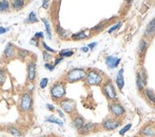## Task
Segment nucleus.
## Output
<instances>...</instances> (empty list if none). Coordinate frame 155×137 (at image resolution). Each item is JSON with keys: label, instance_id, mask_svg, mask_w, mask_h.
<instances>
[{"label": "nucleus", "instance_id": "a211bd4d", "mask_svg": "<svg viewBox=\"0 0 155 137\" xmlns=\"http://www.w3.org/2000/svg\"><path fill=\"white\" fill-rule=\"evenodd\" d=\"M46 122L47 123H52V124L58 125L59 127H63L64 126V122L59 120L58 118H56L54 115H50L49 117L46 118Z\"/></svg>", "mask_w": 155, "mask_h": 137}, {"label": "nucleus", "instance_id": "4be33fe9", "mask_svg": "<svg viewBox=\"0 0 155 137\" xmlns=\"http://www.w3.org/2000/svg\"><path fill=\"white\" fill-rule=\"evenodd\" d=\"M145 94L147 99H149L151 103H153V104H155V93L153 92V91L150 90V89H146Z\"/></svg>", "mask_w": 155, "mask_h": 137}, {"label": "nucleus", "instance_id": "f704fd0d", "mask_svg": "<svg viewBox=\"0 0 155 137\" xmlns=\"http://www.w3.org/2000/svg\"><path fill=\"white\" fill-rule=\"evenodd\" d=\"M121 24H122V23H121V22H118V23H116L115 25H113V26L111 27V28L109 30V32H109V33H112L113 32H115V31L119 28V27L121 26Z\"/></svg>", "mask_w": 155, "mask_h": 137}, {"label": "nucleus", "instance_id": "37998d69", "mask_svg": "<svg viewBox=\"0 0 155 137\" xmlns=\"http://www.w3.org/2000/svg\"><path fill=\"white\" fill-rule=\"evenodd\" d=\"M9 31L8 28H4V27H0V34H4Z\"/></svg>", "mask_w": 155, "mask_h": 137}, {"label": "nucleus", "instance_id": "dca6fc26", "mask_svg": "<svg viewBox=\"0 0 155 137\" xmlns=\"http://www.w3.org/2000/svg\"><path fill=\"white\" fill-rule=\"evenodd\" d=\"M154 32H155V17L150 22V24L147 25L146 32H145V35L146 36H151Z\"/></svg>", "mask_w": 155, "mask_h": 137}, {"label": "nucleus", "instance_id": "1a4fd4ad", "mask_svg": "<svg viewBox=\"0 0 155 137\" xmlns=\"http://www.w3.org/2000/svg\"><path fill=\"white\" fill-rule=\"evenodd\" d=\"M27 75L30 82H33L36 78V64L33 61H30L27 65Z\"/></svg>", "mask_w": 155, "mask_h": 137}, {"label": "nucleus", "instance_id": "39448f33", "mask_svg": "<svg viewBox=\"0 0 155 137\" xmlns=\"http://www.w3.org/2000/svg\"><path fill=\"white\" fill-rule=\"evenodd\" d=\"M59 106L60 109L65 112V113H69L71 114L75 112L76 109V103L73 101L72 99H68V98H64L59 101Z\"/></svg>", "mask_w": 155, "mask_h": 137}, {"label": "nucleus", "instance_id": "4468645a", "mask_svg": "<svg viewBox=\"0 0 155 137\" xmlns=\"http://www.w3.org/2000/svg\"><path fill=\"white\" fill-rule=\"evenodd\" d=\"M116 85L120 91L123 90V88L125 86V81H124V68L121 70L117 72L116 75Z\"/></svg>", "mask_w": 155, "mask_h": 137}, {"label": "nucleus", "instance_id": "c03bdc74", "mask_svg": "<svg viewBox=\"0 0 155 137\" xmlns=\"http://www.w3.org/2000/svg\"><path fill=\"white\" fill-rule=\"evenodd\" d=\"M42 6H43L44 9H48V6H49V1H48V0H44Z\"/></svg>", "mask_w": 155, "mask_h": 137}, {"label": "nucleus", "instance_id": "58836bf2", "mask_svg": "<svg viewBox=\"0 0 155 137\" xmlns=\"http://www.w3.org/2000/svg\"><path fill=\"white\" fill-rule=\"evenodd\" d=\"M56 112H57V113H58V116H59L60 118L65 119V117H66V116H65V113H64V112L61 111V109H56Z\"/></svg>", "mask_w": 155, "mask_h": 137}, {"label": "nucleus", "instance_id": "de8ad7c7", "mask_svg": "<svg viewBox=\"0 0 155 137\" xmlns=\"http://www.w3.org/2000/svg\"><path fill=\"white\" fill-rule=\"evenodd\" d=\"M134 137H141V136H134Z\"/></svg>", "mask_w": 155, "mask_h": 137}, {"label": "nucleus", "instance_id": "412c9836", "mask_svg": "<svg viewBox=\"0 0 155 137\" xmlns=\"http://www.w3.org/2000/svg\"><path fill=\"white\" fill-rule=\"evenodd\" d=\"M42 21L45 25V28H46V33H47V36H48V38L51 40V25L48 21V19L46 18H42Z\"/></svg>", "mask_w": 155, "mask_h": 137}, {"label": "nucleus", "instance_id": "8fccbe9b", "mask_svg": "<svg viewBox=\"0 0 155 137\" xmlns=\"http://www.w3.org/2000/svg\"><path fill=\"white\" fill-rule=\"evenodd\" d=\"M41 137H42V136H41Z\"/></svg>", "mask_w": 155, "mask_h": 137}, {"label": "nucleus", "instance_id": "473e14b6", "mask_svg": "<svg viewBox=\"0 0 155 137\" xmlns=\"http://www.w3.org/2000/svg\"><path fill=\"white\" fill-rule=\"evenodd\" d=\"M48 84H49V79L47 77H44L41 79V81H40V88L45 89L47 86H48Z\"/></svg>", "mask_w": 155, "mask_h": 137}, {"label": "nucleus", "instance_id": "cd10ccee", "mask_svg": "<svg viewBox=\"0 0 155 137\" xmlns=\"http://www.w3.org/2000/svg\"><path fill=\"white\" fill-rule=\"evenodd\" d=\"M6 71L5 68H0V86H2L5 83V80H6Z\"/></svg>", "mask_w": 155, "mask_h": 137}, {"label": "nucleus", "instance_id": "7ed1b4c3", "mask_svg": "<svg viewBox=\"0 0 155 137\" xmlns=\"http://www.w3.org/2000/svg\"><path fill=\"white\" fill-rule=\"evenodd\" d=\"M33 105V100L31 97V94L30 92H25L19 102V109L22 112H29L31 111Z\"/></svg>", "mask_w": 155, "mask_h": 137}, {"label": "nucleus", "instance_id": "f3484780", "mask_svg": "<svg viewBox=\"0 0 155 137\" xmlns=\"http://www.w3.org/2000/svg\"><path fill=\"white\" fill-rule=\"evenodd\" d=\"M7 132H9L11 135L15 136V137H21L22 136L21 131L15 126H9L8 128H7Z\"/></svg>", "mask_w": 155, "mask_h": 137}, {"label": "nucleus", "instance_id": "a19ab883", "mask_svg": "<svg viewBox=\"0 0 155 137\" xmlns=\"http://www.w3.org/2000/svg\"><path fill=\"white\" fill-rule=\"evenodd\" d=\"M46 107H47V109H48L49 111H51V112L55 111V108H54V106H53V105H51V104H47V105H46Z\"/></svg>", "mask_w": 155, "mask_h": 137}, {"label": "nucleus", "instance_id": "72a5a7b5", "mask_svg": "<svg viewBox=\"0 0 155 137\" xmlns=\"http://www.w3.org/2000/svg\"><path fill=\"white\" fill-rule=\"evenodd\" d=\"M42 46H43V48L45 49V51H46V52H51V53H54V52H55V51H54V50L51 49V47H49V46L47 45L45 42H42Z\"/></svg>", "mask_w": 155, "mask_h": 137}, {"label": "nucleus", "instance_id": "e433bc0d", "mask_svg": "<svg viewBox=\"0 0 155 137\" xmlns=\"http://www.w3.org/2000/svg\"><path fill=\"white\" fill-rule=\"evenodd\" d=\"M35 37L37 38L38 40H39V39H43V38H44V33H43V32H36V33L35 34Z\"/></svg>", "mask_w": 155, "mask_h": 137}, {"label": "nucleus", "instance_id": "f03ea898", "mask_svg": "<svg viewBox=\"0 0 155 137\" xmlns=\"http://www.w3.org/2000/svg\"><path fill=\"white\" fill-rule=\"evenodd\" d=\"M86 76H87V72L83 68H72V70L67 72L65 79L69 83H74V82L86 79Z\"/></svg>", "mask_w": 155, "mask_h": 137}, {"label": "nucleus", "instance_id": "f257e3e1", "mask_svg": "<svg viewBox=\"0 0 155 137\" xmlns=\"http://www.w3.org/2000/svg\"><path fill=\"white\" fill-rule=\"evenodd\" d=\"M66 93H67V90H66V86L64 82H61V81L55 82L51 88V95L55 101L63 99Z\"/></svg>", "mask_w": 155, "mask_h": 137}, {"label": "nucleus", "instance_id": "b1692460", "mask_svg": "<svg viewBox=\"0 0 155 137\" xmlns=\"http://www.w3.org/2000/svg\"><path fill=\"white\" fill-rule=\"evenodd\" d=\"M147 41L142 39L140 41V43H139V47H138V52L142 55V54L145 52L146 49H147Z\"/></svg>", "mask_w": 155, "mask_h": 137}, {"label": "nucleus", "instance_id": "2f4dec72", "mask_svg": "<svg viewBox=\"0 0 155 137\" xmlns=\"http://www.w3.org/2000/svg\"><path fill=\"white\" fill-rule=\"evenodd\" d=\"M51 57H52V55L51 54V52H46V51L43 52V59H44L45 62L48 63V61L51 60Z\"/></svg>", "mask_w": 155, "mask_h": 137}, {"label": "nucleus", "instance_id": "423d86ee", "mask_svg": "<svg viewBox=\"0 0 155 137\" xmlns=\"http://www.w3.org/2000/svg\"><path fill=\"white\" fill-rule=\"evenodd\" d=\"M102 91L105 94V96L109 99L110 101L114 102L116 99V92L115 89H114V86L112 85L111 81H107L104 83L103 87H102Z\"/></svg>", "mask_w": 155, "mask_h": 137}, {"label": "nucleus", "instance_id": "9b49d317", "mask_svg": "<svg viewBox=\"0 0 155 137\" xmlns=\"http://www.w3.org/2000/svg\"><path fill=\"white\" fill-rule=\"evenodd\" d=\"M140 133L145 137H153L155 135V129L151 125H147L140 129Z\"/></svg>", "mask_w": 155, "mask_h": 137}, {"label": "nucleus", "instance_id": "49530a36", "mask_svg": "<svg viewBox=\"0 0 155 137\" xmlns=\"http://www.w3.org/2000/svg\"><path fill=\"white\" fill-rule=\"evenodd\" d=\"M89 48H87V47H83V48H81V51H82L83 52H89Z\"/></svg>", "mask_w": 155, "mask_h": 137}, {"label": "nucleus", "instance_id": "393cba45", "mask_svg": "<svg viewBox=\"0 0 155 137\" xmlns=\"http://www.w3.org/2000/svg\"><path fill=\"white\" fill-rule=\"evenodd\" d=\"M26 22L28 23H35V22H38V18L36 16V13L35 12H31L30 15L28 16V18H27Z\"/></svg>", "mask_w": 155, "mask_h": 137}, {"label": "nucleus", "instance_id": "2eb2a0df", "mask_svg": "<svg viewBox=\"0 0 155 137\" xmlns=\"http://www.w3.org/2000/svg\"><path fill=\"white\" fill-rule=\"evenodd\" d=\"M72 125L77 131H79L85 125V120L81 115H75L72 119Z\"/></svg>", "mask_w": 155, "mask_h": 137}, {"label": "nucleus", "instance_id": "9d476101", "mask_svg": "<svg viewBox=\"0 0 155 137\" xmlns=\"http://www.w3.org/2000/svg\"><path fill=\"white\" fill-rule=\"evenodd\" d=\"M120 61H121L120 58L114 56V55H110V56L106 57L105 63L110 68H115L120 64Z\"/></svg>", "mask_w": 155, "mask_h": 137}, {"label": "nucleus", "instance_id": "c756f323", "mask_svg": "<svg viewBox=\"0 0 155 137\" xmlns=\"http://www.w3.org/2000/svg\"><path fill=\"white\" fill-rule=\"evenodd\" d=\"M131 127H132V124H131V123H130V124L126 125L124 128L121 129V131H119V134H120V135H125V134L131 129Z\"/></svg>", "mask_w": 155, "mask_h": 137}, {"label": "nucleus", "instance_id": "c9c22d12", "mask_svg": "<svg viewBox=\"0 0 155 137\" xmlns=\"http://www.w3.org/2000/svg\"><path fill=\"white\" fill-rule=\"evenodd\" d=\"M45 68H46L48 71H50V72H52L53 70H54L55 66H54V65H51V63H46V64H45Z\"/></svg>", "mask_w": 155, "mask_h": 137}, {"label": "nucleus", "instance_id": "0eeeda50", "mask_svg": "<svg viewBox=\"0 0 155 137\" xmlns=\"http://www.w3.org/2000/svg\"><path fill=\"white\" fill-rule=\"evenodd\" d=\"M110 112H111V114L113 115L114 118H120L126 113V109L125 108L120 104L119 102H111L110 106Z\"/></svg>", "mask_w": 155, "mask_h": 137}, {"label": "nucleus", "instance_id": "aec40b11", "mask_svg": "<svg viewBox=\"0 0 155 137\" xmlns=\"http://www.w3.org/2000/svg\"><path fill=\"white\" fill-rule=\"evenodd\" d=\"M87 37V33L85 31H82V32H79L77 33H73L71 35V38L73 40H83V39H86Z\"/></svg>", "mask_w": 155, "mask_h": 137}, {"label": "nucleus", "instance_id": "bb28decb", "mask_svg": "<svg viewBox=\"0 0 155 137\" xmlns=\"http://www.w3.org/2000/svg\"><path fill=\"white\" fill-rule=\"evenodd\" d=\"M60 57L65 58V57H71V55H73V51L71 50H62L59 52Z\"/></svg>", "mask_w": 155, "mask_h": 137}, {"label": "nucleus", "instance_id": "7c9ffc66", "mask_svg": "<svg viewBox=\"0 0 155 137\" xmlns=\"http://www.w3.org/2000/svg\"><path fill=\"white\" fill-rule=\"evenodd\" d=\"M18 57L21 59V60H24L27 56H28V54H29V52L28 51H26V50H19L18 52Z\"/></svg>", "mask_w": 155, "mask_h": 137}, {"label": "nucleus", "instance_id": "a878e982", "mask_svg": "<svg viewBox=\"0 0 155 137\" xmlns=\"http://www.w3.org/2000/svg\"><path fill=\"white\" fill-rule=\"evenodd\" d=\"M9 9H10L9 1H6V0H2V1H0V12L9 11Z\"/></svg>", "mask_w": 155, "mask_h": 137}, {"label": "nucleus", "instance_id": "20e7f679", "mask_svg": "<svg viewBox=\"0 0 155 137\" xmlns=\"http://www.w3.org/2000/svg\"><path fill=\"white\" fill-rule=\"evenodd\" d=\"M103 82V76L96 71H90L87 73L86 83L90 86H100Z\"/></svg>", "mask_w": 155, "mask_h": 137}, {"label": "nucleus", "instance_id": "f8f14e48", "mask_svg": "<svg viewBox=\"0 0 155 137\" xmlns=\"http://www.w3.org/2000/svg\"><path fill=\"white\" fill-rule=\"evenodd\" d=\"M94 127H95V124H93V123H91V122L85 123V125L82 127V129H79L78 132L80 135H87V134H89L92 132Z\"/></svg>", "mask_w": 155, "mask_h": 137}, {"label": "nucleus", "instance_id": "5701e85b", "mask_svg": "<svg viewBox=\"0 0 155 137\" xmlns=\"http://www.w3.org/2000/svg\"><path fill=\"white\" fill-rule=\"evenodd\" d=\"M25 5V2L23 0H15L12 3V7L15 10H21Z\"/></svg>", "mask_w": 155, "mask_h": 137}, {"label": "nucleus", "instance_id": "79ce46f5", "mask_svg": "<svg viewBox=\"0 0 155 137\" xmlns=\"http://www.w3.org/2000/svg\"><path fill=\"white\" fill-rule=\"evenodd\" d=\"M31 44H35L36 47H38V39L37 38H35V37H33V38H31Z\"/></svg>", "mask_w": 155, "mask_h": 137}, {"label": "nucleus", "instance_id": "c85d7f7f", "mask_svg": "<svg viewBox=\"0 0 155 137\" xmlns=\"http://www.w3.org/2000/svg\"><path fill=\"white\" fill-rule=\"evenodd\" d=\"M56 31H57V33H58L61 37H67V35H68V33H67V32H66L60 25L56 26Z\"/></svg>", "mask_w": 155, "mask_h": 137}, {"label": "nucleus", "instance_id": "ea45409f", "mask_svg": "<svg viewBox=\"0 0 155 137\" xmlns=\"http://www.w3.org/2000/svg\"><path fill=\"white\" fill-rule=\"evenodd\" d=\"M97 46V42H92V43H90L89 45H87V48H89L90 50H93L94 47Z\"/></svg>", "mask_w": 155, "mask_h": 137}, {"label": "nucleus", "instance_id": "4c0bfd02", "mask_svg": "<svg viewBox=\"0 0 155 137\" xmlns=\"http://www.w3.org/2000/svg\"><path fill=\"white\" fill-rule=\"evenodd\" d=\"M104 28V24H99V25H97V26H95V27H93V28L91 29V31H100V30H102Z\"/></svg>", "mask_w": 155, "mask_h": 137}, {"label": "nucleus", "instance_id": "ddd939ff", "mask_svg": "<svg viewBox=\"0 0 155 137\" xmlns=\"http://www.w3.org/2000/svg\"><path fill=\"white\" fill-rule=\"evenodd\" d=\"M3 55L7 59H11V58H12L13 56L15 55V47H13V45L12 43H9L8 45L6 46L5 50H4V52H3Z\"/></svg>", "mask_w": 155, "mask_h": 137}, {"label": "nucleus", "instance_id": "6ab92c4d", "mask_svg": "<svg viewBox=\"0 0 155 137\" xmlns=\"http://www.w3.org/2000/svg\"><path fill=\"white\" fill-rule=\"evenodd\" d=\"M136 85H137V89H138L140 92H142L144 90L145 83H144L143 78H142V76H141V73L140 72H138L137 75H136Z\"/></svg>", "mask_w": 155, "mask_h": 137}, {"label": "nucleus", "instance_id": "09e8293b", "mask_svg": "<svg viewBox=\"0 0 155 137\" xmlns=\"http://www.w3.org/2000/svg\"><path fill=\"white\" fill-rule=\"evenodd\" d=\"M154 109H155V107H154Z\"/></svg>", "mask_w": 155, "mask_h": 137}, {"label": "nucleus", "instance_id": "a18cd8bd", "mask_svg": "<svg viewBox=\"0 0 155 137\" xmlns=\"http://www.w3.org/2000/svg\"><path fill=\"white\" fill-rule=\"evenodd\" d=\"M63 60V58L62 57H59V58H56L55 59V62H54V64H53V65H54V66H57L60 62H61V61Z\"/></svg>", "mask_w": 155, "mask_h": 137}, {"label": "nucleus", "instance_id": "6e6552de", "mask_svg": "<svg viewBox=\"0 0 155 137\" xmlns=\"http://www.w3.org/2000/svg\"><path fill=\"white\" fill-rule=\"evenodd\" d=\"M121 125V121L116 119V118H107L102 122V128L106 131H114L120 127Z\"/></svg>", "mask_w": 155, "mask_h": 137}]
</instances>
